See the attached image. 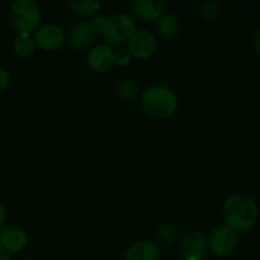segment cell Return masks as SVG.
Masks as SVG:
<instances>
[{"label":"cell","instance_id":"cell-6","mask_svg":"<svg viewBox=\"0 0 260 260\" xmlns=\"http://www.w3.org/2000/svg\"><path fill=\"white\" fill-rule=\"evenodd\" d=\"M208 245L213 255L218 258L230 256L238 245V234L228 225H218L211 233Z\"/></svg>","mask_w":260,"mask_h":260},{"label":"cell","instance_id":"cell-7","mask_svg":"<svg viewBox=\"0 0 260 260\" xmlns=\"http://www.w3.org/2000/svg\"><path fill=\"white\" fill-rule=\"evenodd\" d=\"M128 50L137 60H149L157 50V40L150 30L136 29L128 42Z\"/></svg>","mask_w":260,"mask_h":260},{"label":"cell","instance_id":"cell-10","mask_svg":"<svg viewBox=\"0 0 260 260\" xmlns=\"http://www.w3.org/2000/svg\"><path fill=\"white\" fill-rule=\"evenodd\" d=\"M88 65L93 71L106 73L114 65V50L106 43L95 46L88 53Z\"/></svg>","mask_w":260,"mask_h":260},{"label":"cell","instance_id":"cell-12","mask_svg":"<svg viewBox=\"0 0 260 260\" xmlns=\"http://www.w3.org/2000/svg\"><path fill=\"white\" fill-rule=\"evenodd\" d=\"M132 12L142 20H159L165 14V5L160 0H135Z\"/></svg>","mask_w":260,"mask_h":260},{"label":"cell","instance_id":"cell-4","mask_svg":"<svg viewBox=\"0 0 260 260\" xmlns=\"http://www.w3.org/2000/svg\"><path fill=\"white\" fill-rule=\"evenodd\" d=\"M10 23L18 33L32 35L40 28L42 15L38 4L32 0H18L9 10Z\"/></svg>","mask_w":260,"mask_h":260},{"label":"cell","instance_id":"cell-3","mask_svg":"<svg viewBox=\"0 0 260 260\" xmlns=\"http://www.w3.org/2000/svg\"><path fill=\"white\" fill-rule=\"evenodd\" d=\"M136 32L135 20L124 13H116L104 19L101 35L108 46H123Z\"/></svg>","mask_w":260,"mask_h":260},{"label":"cell","instance_id":"cell-20","mask_svg":"<svg viewBox=\"0 0 260 260\" xmlns=\"http://www.w3.org/2000/svg\"><path fill=\"white\" fill-rule=\"evenodd\" d=\"M132 60V55L129 52L128 47H118L114 50V63L119 66H127Z\"/></svg>","mask_w":260,"mask_h":260},{"label":"cell","instance_id":"cell-19","mask_svg":"<svg viewBox=\"0 0 260 260\" xmlns=\"http://www.w3.org/2000/svg\"><path fill=\"white\" fill-rule=\"evenodd\" d=\"M156 238L162 246L169 248V246L174 245L175 241H177V231L169 223H162L157 229Z\"/></svg>","mask_w":260,"mask_h":260},{"label":"cell","instance_id":"cell-5","mask_svg":"<svg viewBox=\"0 0 260 260\" xmlns=\"http://www.w3.org/2000/svg\"><path fill=\"white\" fill-rule=\"evenodd\" d=\"M104 19L103 17H94L89 20H83L74 25L70 29L68 36L69 45L78 51H84L90 48L95 43L96 38L101 35L103 28Z\"/></svg>","mask_w":260,"mask_h":260},{"label":"cell","instance_id":"cell-22","mask_svg":"<svg viewBox=\"0 0 260 260\" xmlns=\"http://www.w3.org/2000/svg\"><path fill=\"white\" fill-rule=\"evenodd\" d=\"M254 48H255L256 53L260 56V30L255 35L254 37Z\"/></svg>","mask_w":260,"mask_h":260},{"label":"cell","instance_id":"cell-21","mask_svg":"<svg viewBox=\"0 0 260 260\" xmlns=\"http://www.w3.org/2000/svg\"><path fill=\"white\" fill-rule=\"evenodd\" d=\"M10 83V74L5 68L0 66V91L4 90Z\"/></svg>","mask_w":260,"mask_h":260},{"label":"cell","instance_id":"cell-16","mask_svg":"<svg viewBox=\"0 0 260 260\" xmlns=\"http://www.w3.org/2000/svg\"><path fill=\"white\" fill-rule=\"evenodd\" d=\"M36 42L32 35H24V33H18L13 42V51L15 55L20 58H27L36 51Z\"/></svg>","mask_w":260,"mask_h":260},{"label":"cell","instance_id":"cell-17","mask_svg":"<svg viewBox=\"0 0 260 260\" xmlns=\"http://www.w3.org/2000/svg\"><path fill=\"white\" fill-rule=\"evenodd\" d=\"M116 91L119 98L126 99V101H132V99H135L139 95L140 89L136 81L132 80V79H124V80H121L117 84Z\"/></svg>","mask_w":260,"mask_h":260},{"label":"cell","instance_id":"cell-13","mask_svg":"<svg viewBox=\"0 0 260 260\" xmlns=\"http://www.w3.org/2000/svg\"><path fill=\"white\" fill-rule=\"evenodd\" d=\"M126 260H160V249L154 241L140 240L132 244L126 253Z\"/></svg>","mask_w":260,"mask_h":260},{"label":"cell","instance_id":"cell-8","mask_svg":"<svg viewBox=\"0 0 260 260\" xmlns=\"http://www.w3.org/2000/svg\"><path fill=\"white\" fill-rule=\"evenodd\" d=\"M207 240L201 231H189L180 241V256L183 260H203L207 251Z\"/></svg>","mask_w":260,"mask_h":260},{"label":"cell","instance_id":"cell-18","mask_svg":"<svg viewBox=\"0 0 260 260\" xmlns=\"http://www.w3.org/2000/svg\"><path fill=\"white\" fill-rule=\"evenodd\" d=\"M200 14L202 15L206 22L213 23L220 18L221 8L218 3L213 0H205L200 4Z\"/></svg>","mask_w":260,"mask_h":260},{"label":"cell","instance_id":"cell-2","mask_svg":"<svg viewBox=\"0 0 260 260\" xmlns=\"http://www.w3.org/2000/svg\"><path fill=\"white\" fill-rule=\"evenodd\" d=\"M141 108L150 118L167 119L177 111L178 98L172 89L162 85H152L142 91Z\"/></svg>","mask_w":260,"mask_h":260},{"label":"cell","instance_id":"cell-24","mask_svg":"<svg viewBox=\"0 0 260 260\" xmlns=\"http://www.w3.org/2000/svg\"><path fill=\"white\" fill-rule=\"evenodd\" d=\"M4 221H5V208L4 206H3V203L0 202V228L3 226Z\"/></svg>","mask_w":260,"mask_h":260},{"label":"cell","instance_id":"cell-11","mask_svg":"<svg viewBox=\"0 0 260 260\" xmlns=\"http://www.w3.org/2000/svg\"><path fill=\"white\" fill-rule=\"evenodd\" d=\"M29 241V236L24 229L19 226H12L4 230L0 235V245L8 253H19L24 250Z\"/></svg>","mask_w":260,"mask_h":260},{"label":"cell","instance_id":"cell-14","mask_svg":"<svg viewBox=\"0 0 260 260\" xmlns=\"http://www.w3.org/2000/svg\"><path fill=\"white\" fill-rule=\"evenodd\" d=\"M157 33L164 41L177 40L182 32V25H180L179 19L175 15L164 14L159 20H157Z\"/></svg>","mask_w":260,"mask_h":260},{"label":"cell","instance_id":"cell-1","mask_svg":"<svg viewBox=\"0 0 260 260\" xmlns=\"http://www.w3.org/2000/svg\"><path fill=\"white\" fill-rule=\"evenodd\" d=\"M225 225L235 233H244L253 228L258 221V206L250 196L245 193H234L223 203Z\"/></svg>","mask_w":260,"mask_h":260},{"label":"cell","instance_id":"cell-23","mask_svg":"<svg viewBox=\"0 0 260 260\" xmlns=\"http://www.w3.org/2000/svg\"><path fill=\"white\" fill-rule=\"evenodd\" d=\"M0 260H10L9 253L7 250H4L2 245H0Z\"/></svg>","mask_w":260,"mask_h":260},{"label":"cell","instance_id":"cell-9","mask_svg":"<svg viewBox=\"0 0 260 260\" xmlns=\"http://www.w3.org/2000/svg\"><path fill=\"white\" fill-rule=\"evenodd\" d=\"M36 46L45 51H56L62 47L65 42V33L58 25L48 23L43 24L35 33Z\"/></svg>","mask_w":260,"mask_h":260},{"label":"cell","instance_id":"cell-15","mask_svg":"<svg viewBox=\"0 0 260 260\" xmlns=\"http://www.w3.org/2000/svg\"><path fill=\"white\" fill-rule=\"evenodd\" d=\"M66 5L70 8V10L76 17L84 18V19L85 18L91 19L101 8V4L94 0H71V2L66 3Z\"/></svg>","mask_w":260,"mask_h":260}]
</instances>
